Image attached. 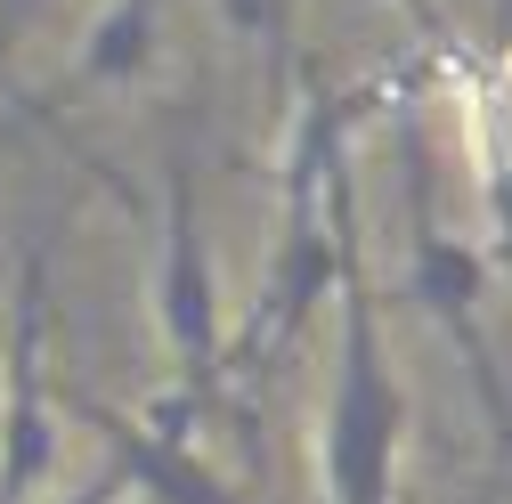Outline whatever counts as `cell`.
<instances>
[{
	"label": "cell",
	"mask_w": 512,
	"mask_h": 504,
	"mask_svg": "<svg viewBox=\"0 0 512 504\" xmlns=\"http://www.w3.org/2000/svg\"><path fill=\"white\" fill-rule=\"evenodd\" d=\"M334 383L317 415V496L326 504H399V448H407V391L382 350V309H374V269L366 236L350 220L342 244V293H334Z\"/></svg>",
	"instance_id": "1"
},
{
	"label": "cell",
	"mask_w": 512,
	"mask_h": 504,
	"mask_svg": "<svg viewBox=\"0 0 512 504\" xmlns=\"http://www.w3.org/2000/svg\"><path fill=\"white\" fill-rule=\"evenodd\" d=\"M25 9H33V0H9V9H0V49H9V33L25 25Z\"/></svg>",
	"instance_id": "11"
},
{
	"label": "cell",
	"mask_w": 512,
	"mask_h": 504,
	"mask_svg": "<svg viewBox=\"0 0 512 504\" xmlns=\"http://www.w3.org/2000/svg\"><path fill=\"white\" fill-rule=\"evenodd\" d=\"M415 106L423 98L391 106L399 114V163H407V301L456 342L472 391L488 407V431L512 448V399H504V374H496V350H488V326H480V293H488L496 252H480L456 228H439V212H431V163H423V114Z\"/></svg>",
	"instance_id": "3"
},
{
	"label": "cell",
	"mask_w": 512,
	"mask_h": 504,
	"mask_svg": "<svg viewBox=\"0 0 512 504\" xmlns=\"http://www.w3.org/2000/svg\"><path fill=\"white\" fill-rule=\"evenodd\" d=\"M163 66V0H106V9L82 25L74 41V66L57 82V98H82V90H139Z\"/></svg>",
	"instance_id": "7"
},
{
	"label": "cell",
	"mask_w": 512,
	"mask_h": 504,
	"mask_svg": "<svg viewBox=\"0 0 512 504\" xmlns=\"http://www.w3.org/2000/svg\"><path fill=\"white\" fill-rule=\"evenodd\" d=\"M74 415L98 431V448L106 464L122 472V488H131V504H244L204 456H196V439H163L147 415H122L90 391H74Z\"/></svg>",
	"instance_id": "6"
},
{
	"label": "cell",
	"mask_w": 512,
	"mask_h": 504,
	"mask_svg": "<svg viewBox=\"0 0 512 504\" xmlns=\"http://www.w3.org/2000/svg\"><path fill=\"white\" fill-rule=\"evenodd\" d=\"M212 9H220V25H228L244 49L269 57L277 82L293 74V9H301V0H212Z\"/></svg>",
	"instance_id": "8"
},
{
	"label": "cell",
	"mask_w": 512,
	"mask_h": 504,
	"mask_svg": "<svg viewBox=\"0 0 512 504\" xmlns=\"http://www.w3.org/2000/svg\"><path fill=\"white\" fill-rule=\"evenodd\" d=\"M122 496H131V488H122V472L106 464V472H90L82 488H66V496H49V504H122Z\"/></svg>",
	"instance_id": "9"
},
{
	"label": "cell",
	"mask_w": 512,
	"mask_h": 504,
	"mask_svg": "<svg viewBox=\"0 0 512 504\" xmlns=\"http://www.w3.org/2000/svg\"><path fill=\"white\" fill-rule=\"evenodd\" d=\"M399 9L423 25V41H431V49H439V41H456V25H447V9H439V0H399Z\"/></svg>",
	"instance_id": "10"
},
{
	"label": "cell",
	"mask_w": 512,
	"mask_h": 504,
	"mask_svg": "<svg viewBox=\"0 0 512 504\" xmlns=\"http://www.w3.org/2000/svg\"><path fill=\"white\" fill-rule=\"evenodd\" d=\"M0 374H9V431H0V504H33V496L57 480V456H66V423H57V407H49V244H41V236L25 244V261H17Z\"/></svg>",
	"instance_id": "4"
},
{
	"label": "cell",
	"mask_w": 512,
	"mask_h": 504,
	"mask_svg": "<svg viewBox=\"0 0 512 504\" xmlns=\"http://www.w3.org/2000/svg\"><path fill=\"white\" fill-rule=\"evenodd\" d=\"M155 334L171 358V383L139 407L163 439H196L212 407H228V301H220V261L196 204V163L171 147L163 163V228H155Z\"/></svg>",
	"instance_id": "2"
},
{
	"label": "cell",
	"mask_w": 512,
	"mask_h": 504,
	"mask_svg": "<svg viewBox=\"0 0 512 504\" xmlns=\"http://www.w3.org/2000/svg\"><path fill=\"white\" fill-rule=\"evenodd\" d=\"M431 49V41H423ZM439 82L456 98V131H464V155H472V179H480V212H488V236H496V269L512 277V49H472L464 33L439 41Z\"/></svg>",
	"instance_id": "5"
},
{
	"label": "cell",
	"mask_w": 512,
	"mask_h": 504,
	"mask_svg": "<svg viewBox=\"0 0 512 504\" xmlns=\"http://www.w3.org/2000/svg\"><path fill=\"white\" fill-rule=\"evenodd\" d=\"M0 431H9V374H0Z\"/></svg>",
	"instance_id": "12"
}]
</instances>
